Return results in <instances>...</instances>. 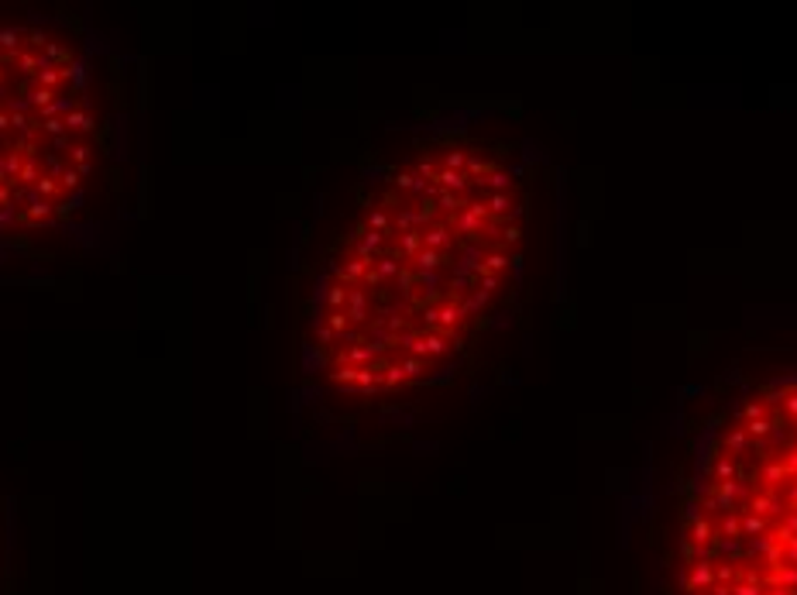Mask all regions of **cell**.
Here are the masks:
<instances>
[{"label": "cell", "instance_id": "obj_1", "mask_svg": "<svg viewBox=\"0 0 797 595\" xmlns=\"http://www.w3.org/2000/svg\"><path fill=\"white\" fill-rule=\"evenodd\" d=\"M523 214L516 169L481 145H447L392 172L330 265L327 376L350 393L433 376L506 293Z\"/></svg>", "mask_w": 797, "mask_h": 595}, {"label": "cell", "instance_id": "obj_2", "mask_svg": "<svg viewBox=\"0 0 797 595\" xmlns=\"http://www.w3.org/2000/svg\"><path fill=\"white\" fill-rule=\"evenodd\" d=\"M674 595H797V376L746 389L684 485Z\"/></svg>", "mask_w": 797, "mask_h": 595}]
</instances>
